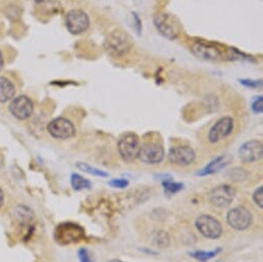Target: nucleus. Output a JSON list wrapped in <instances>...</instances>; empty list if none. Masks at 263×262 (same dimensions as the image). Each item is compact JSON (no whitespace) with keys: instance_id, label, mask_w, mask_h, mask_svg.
<instances>
[{"instance_id":"nucleus-1","label":"nucleus","mask_w":263,"mask_h":262,"mask_svg":"<svg viewBox=\"0 0 263 262\" xmlns=\"http://www.w3.org/2000/svg\"><path fill=\"white\" fill-rule=\"evenodd\" d=\"M133 46V38L128 32L122 29H116L109 33L103 43L105 51L115 58L125 56Z\"/></svg>"},{"instance_id":"nucleus-2","label":"nucleus","mask_w":263,"mask_h":262,"mask_svg":"<svg viewBox=\"0 0 263 262\" xmlns=\"http://www.w3.org/2000/svg\"><path fill=\"white\" fill-rule=\"evenodd\" d=\"M195 227L203 237L209 240H217L223 233L221 223L215 217L208 214L198 216L195 221Z\"/></svg>"},{"instance_id":"nucleus-3","label":"nucleus","mask_w":263,"mask_h":262,"mask_svg":"<svg viewBox=\"0 0 263 262\" xmlns=\"http://www.w3.org/2000/svg\"><path fill=\"white\" fill-rule=\"evenodd\" d=\"M140 141L135 133H126L118 142V152L125 162H133L140 150Z\"/></svg>"},{"instance_id":"nucleus-4","label":"nucleus","mask_w":263,"mask_h":262,"mask_svg":"<svg viewBox=\"0 0 263 262\" xmlns=\"http://www.w3.org/2000/svg\"><path fill=\"white\" fill-rule=\"evenodd\" d=\"M235 122L230 116H225L219 119L209 129L207 134V141L209 144L216 145L230 136L234 130Z\"/></svg>"},{"instance_id":"nucleus-5","label":"nucleus","mask_w":263,"mask_h":262,"mask_svg":"<svg viewBox=\"0 0 263 262\" xmlns=\"http://www.w3.org/2000/svg\"><path fill=\"white\" fill-rule=\"evenodd\" d=\"M56 241L61 244H69L78 243L85 239V231L81 226L75 223L60 224L55 231Z\"/></svg>"},{"instance_id":"nucleus-6","label":"nucleus","mask_w":263,"mask_h":262,"mask_svg":"<svg viewBox=\"0 0 263 262\" xmlns=\"http://www.w3.org/2000/svg\"><path fill=\"white\" fill-rule=\"evenodd\" d=\"M155 27L162 37L174 40L180 34V25L177 19L169 14H159L154 17Z\"/></svg>"},{"instance_id":"nucleus-7","label":"nucleus","mask_w":263,"mask_h":262,"mask_svg":"<svg viewBox=\"0 0 263 262\" xmlns=\"http://www.w3.org/2000/svg\"><path fill=\"white\" fill-rule=\"evenodd\" d=\"M226 220L232 229L236 231H244L251 226L253 217L247 207L241 206L230 209L227 214Z\"/></svg>"},{"instance_id":"nucleus-8","label":"nucleus","mask_w":263,"mask_h":262,"mask_svg":"<svg viewBox=\"0 0 263 262\" xmlns=\"http://www.w3.org/2000/svg\"><path fill=\"white\" fill-rule=\"evenodd\" d=\"M165 151L160 143L148 142L140 146V150L137 158L145 164L155 165L159 164L164 160Z\"/></svg>"},{"instance_id":"nucleus-9","label":"nucleus","mask_w":263,"mask_h":262,"mask_svg":"<svg viewBox=\"0 0 263 262\" xmlns=\"http://www.w3.org/2000/svg\"><path fill=\"white\" fill-rule=\"evenodd\" d=\"M65 25L70 33L74 36H78V34H82L89 29V16L82 10H72L66 15Z\"/></svg>"},{"instance_id":"nucleus-10","label":"nucleus","mask_w":263,"mask_h":262,"mask_svg":"<svg viewBox=\"0 0 263 262\" xmlns=\"http://www.w3.org/2000/svg\"><path fill=\"white\" fill-rule=\"evenodd\" d=\"M169 160L171 164L180 168H187L195 161L196 154L193 148L187 145L171 147L169 152Z\"/></svg>"},{"instance_id":"nucleus-11","label":"nucleus","mask_w":263,"mask_h":262,"mask_svg":"<svg viewBox=\"0 0 263 262\" xmlns=\"http://www.w3.org/2000/svg\"><path fill=\"white\" fill-rule=\"evenodd\" d=\"M47 129L50 135L57 139H69L76 133L75 124L70 120L63 117L52 120L48 124Z\"/></svg>"},{"instance_id":"nucleus-12","label":"nucleus","mask_w":263,"mask_h":262,"mask_svg":"<svg viewBox=\"0 0 263 262\" xmlns=\"http://www.w3.org/2000/svg\"><path fill=\"white\" fill-rule=\"evenodd\" d=\"M235 195L236 192L233 187L222 184L210 190L208 199L209 203L216 207H226L233 202Z\"/></svg>"},{"instance_id":"nucleus-13","label":"nucleus","mask_w":263,"mask_h":262,"mask_svg":"<svg viewBox=\"0 0 263 262\" xmlns=\"http://www.w3.org/2000/svg\"><path fill=\"white\" fill-rule=\"evenodd\" d=\"M8 110L16 119L26 120L32 116L34 103L28 96L20 95L12 100Z\"/></svg>"},{"instance_id":"nucleus-14","label":"nucleus","mask_w":263,"mask_h":262,"mask_svg":"<svg viewBox=\"0 0 263 262\" xmlns=\"http://www.w3.org/2000/svg\"><path fill=\"white\" fill-rule=\"evenodd\" d=\"M239 155L241 160L244 163L257 162L262 158L263 145L258 139H251L241 146Z\"/></svg>"},{"instance_id":"nucleus-15","label":"nucleus","mask_w":263,"mask_h":262,"mask_svg":"<svg viewBox=\"0 0 263 262\" xmlns=\"http://www.w3.org/2000/svg\"><path fill=\"white\" fill-rule=\"evenodd\" d=\"M191 51L193 55H195L197 58L201 60L216 61L221 59L222 57L221 51L216 46L212 45V43L197 41L195 43H193V46L191 47Z\"/></svg>"},{"instance_id":"nucleus-16","label":"nucleus","mask_w":263,"mask_h":262,"mask_svg":"<svg viewBox=\"0 0 263 262\" xmlns=\"http://www.w3.org/2000/svg\"><path fill=\"white\" fill-rule=\"evenodd\" d=\"M229 162H230V157L229 156H226V155L219 156V157H217L216 159H214L213 161H210L203 170H200L197 173V176L206 177V176H209V174H214V173H216L218 171L222 170Z\"/></svg>"},{"instance_id":"nucleus-17","label":"nucleus","mask_w":263,"mask_h":262,"mask_svg":"<svg viewBox=\"0 0 263 262\" xmlns=\"http://www.w3.org/2000/svg\"><path fill=\"white\" fill-rule=\"evenodd\" d=\"M16 94L15 85L5 76H0V102L4 103L14 98Z\"/></svg>"},{"instance_id":"nucleus-18","label":"nucleus","mask_w":263,"mask_h":262,"mask_svg":"<svg viewBox=\"0 0 263 262\" xmlns=\"http://www.w3.org/2000/svg\"><path fill=\"white\" fill-rule=\"evenodd\" d=\"M13 217L15 222H17L18 224L24 225L32 219L33 213L29 207L21 205L15 208V211L13 212Z\"/></svg>"},{"instance_id":"nucleus-19","label":"nucleus","mask_w":263,"mask_h":262,"mask_svg":"<svg viewBox=\"0 0 263 262\" xmlns=\"http://www.w3.org/2000/svg\"><path fill=\"white\" fill-rule=\"evenodd\" d=\"M152 242L158 248H166L169 246L170 239L169 233L164 230H157L152 234Z\"/></svg>"},{"instance_id":"nucleus-20","label":"nucleus","mask_w":263,"mask_h":262,"mask_svg":"<svg viewBox=\"0 0 263 262\" xmlns=\"http://www.w3.org/2000/svg\"><path fill=\"white\" fill-rule=\"evenodd\" d=\"M70 182H72V186L74 190L81 191L84 189H90L92 187L91 182L89 180L85 179L81 174L73 173L72 178H70Z\"/></svg>"},{"instance_id":"nucleus-21","label":"nucleus","mask_w":263,"mask_h":262,"mask_svg":"<svg viewBox=\"0 0 263 262\" xmlns=\"http://www.w3.org/2000/svg\"><path fill=\"white\" fill-rule=\"evenodd\" d=\"M221 251L222 249L220 248L213 250V251H195V252L190 253V255L200 262H207L212 258H214L216 255H218Z\"/></svg>"},{"instance_id":"nucleus-22","label":"nucleus","mask_w":263,"mask_h":262,"mask_svg":"<svg viewBox=\"0 0 263 262\" xmlns=\"http://www.w3.org/2000/svg\"><path fill=\"white\" fill-rule=\"evenodd\" d=\"M76 167H77V168L80 169V170H82L84 172H87V173L93 174V176H96V177H100V178H107V177H109V172L104 171V170H101V169H98V168H92L91 165L87 164V163L77 162L76 163Z\"/></svg>"},{"instance_id":"nucleus-23","label":"nucleus","mask_w":263,"mask_h":262,"mask_svg":"<svg viewBox=\"0 0 263 262\" xmlns=\"http://www.w3.org/2000/svg\"><path fill=\"white\" fill-rule=\"evenodd\" d=\"M162 186L165 189V191L169 192L171 194L178 193L179 191H181L184 188V185L182 183H175V182H171L169 180H166L162 182Z\"/></svg>"},{"instance_id":"nucleus-24","label":"nucleus","mask_w":263,"mask_h":262,"mask_svg":"<svg viewBox=\"0 0 263 262\" xmlns=\"http://www.w3.org/2000/svg\"><path fill=\"white\" fill-rule=\"evenodd\" d=\"M230 178L234 182H242L248 178V173L243 168H233L230 171Z\"/></svg>"},{"instance_id":"nucleus-25","label":"nucleus","mask_w":263,"mask_h":262,"mask_svg":"<svg viewBox=\"0 0 263 262\" xmlns=\"http://www.w3.org/2000/svg\"><path fill=\"white\" fill-rule=\"evenodd\" d=\"M109 185L113 188L117 189H124L129 185V182L126 179H115L109 182Z\"/></svg>"},{"instance_id":"nucleus-26","label":"nucleus","mask_w":263,"mask_h":262,"mask_svg":"<svg viewBox=\"0 0 263 262\" xmlns=\"http://www.w3.org/2000/svg\"><path fill=\"white\" fill-rule=\"evenodd\" d=\"M252 111L254 113H262L263 112V97L258 96L252 102Z\"/></svg>"},{"instance_id":"nucleus-27","label":"nucleus","mask_w":263,"mask_h":262,"mask_svg":"<svg viewBox=\"0 0 263 262\" xmlns=\"http://www.w3.org/2000/svg\"><path fill=\"white\" fill-rule=\"evenodd\" d=\"M253 199L258 207H263V187H259L253 194Z\"/></svg>"},{"instance_id":"nucleus-28","label":"nucleus","mask_w":263,"mask_h":262,"mask_svg":"<svg viewBox=\"0 0 263 262\" xmlns=\"http://www.w3.org/2000/svg\"><path fill=\"white\" fill-rule=\"evenodd\" d=\"M240 83L248 88H259L262 86V81H256V80H241Z\"/></svg>"},{"instance_id":"nucleus-29","label":"nucleus","mask_w":263,"mask_h":262,"mask_svg":"<svg viewBox=\"0 0 263 262\" xmlns=\"http://www.w3.org/2000/svg\"><path fill=\"white\" fill-rule=\"evenodd\" d=\"M78 259H80L81 262H93V260L91 259V256L89 254V252H88L87 249L82 248L78 250Z\"/></svg>"},{"instance_id":"nucleus-30","label":"nucleus","mask_w":263,"mask_h":262,"mask_svg":"<svg viewBox=\"0 0 263 262\" xmlns=\"http://www.w3.org/2000/svg\"><path fill=\"white\" fill-rule=\"evenodd\" d=\"M4 64V60H3V55L1 53V51H0V71H1L2 67Z\"/></svg>"},{"instance_id":"nucleus-31","label":"nucleus","mask_w":263,"mask_h":262,"mask_svg":"<svg viewBox=\"0 0 263 262\" xmlns=\"http://www.w3.org/2000/svg\"><path fill=\"white\" fill-rule=\"evenodd\" d=\"M3 200H4V194H3V191L0 189V206H1L3 205Z\"/></svg>"},{"instance_id":"nucleus-32","label":"nucleus","mask_w":263,"mask_h":262,"mask_svg":"<svg viewBox=\"0 0 263 262\" xmlns=\"http://www.w3.org/2000/svg\"><path fill=\"white\" fill-rule=\"evenodd\" d=\"M112 262H122V261H120V260H113V261H112Z\"/></svg>"},{"instance_id":"nucleus-33","label":"nucleus","mask_w":263,"mask_h":262,"mask_svg":"<svg viewBox=\"0 0 263 262\" xmlns=\"http://www.w3.org/2000/svg\"><path fill=\"white\" fill-rule=\"evenodd\" d=\"M0 167H1V160H0Z\"/></svg>"}]
</instances>
